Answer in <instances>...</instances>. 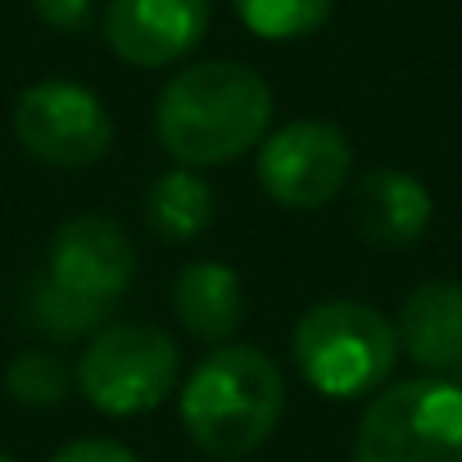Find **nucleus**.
<instances>
[{
  "instance_id": "obj_10",
  "label": "nucleus",
  "mask_w": 462,
  "mask_h": 462,
  "mask_svg": "<svg viewBox=\"0 0 462 462\" xmlns=\"http://www.w3.org/2000/svg\"><path fill=\"white\" fill-rule=\"evenodd\" d=\"M430 190L399 168H372L358 177L349 199V222L372 250H408L426 236L430 226Z\"/></svg>"
},
{
  "instance_id": "obj_4",
  "label": "nucleus",
  "mask_w": 462,
  "mask_h": 462,
  "mask_svg": "<svg viewBox=\"0 0 462 462\" xmlns=\"http://www.w3.org/2000/svg\"><path fill=\"white\" fill-rule=\"evenodd\" d=\"M354 462H462V385L417 376L381 390L354 430Z\"/></svg>"
},
{
  "instance_id": "obj_8",
  "label": "nucleus",
  "mask_w": 462,
  "mask_h": 462,
  "mask_svg": "<svg viewBox=\"0 0 462 462\" xmlns=\"http://www.w3.org/2000/svg\"><path fill=\"white\" fill-rule=\"evenodd\" d=\"M42 273L60 291H69L87 304L114 309V300H123L136 277V245L118 222H109L100 213H82V217H69L55 226Z\"/></svg>"
},
{
  "instance_id": "obj_19",
  "label": "nucleus",
  "mask_w": 462,
  "mask_h": 462,
  "mask_svg": "<svg viewBox=\"0 0 462 462\" xmlns=\"http://www.w3.org/2000/svg\"><path fill=\"white\" fill-rule=\"evenodd\" d=\"M0 462H14V457H10V453H0Z\"/></svg>"
},
{
  "instance_id": "obj_12",
  "label": "nucleus",
  "mask_w": 462,
  "mask_h": 462,
  "mask_svg": "<svg viewBox=\"0 0 462 462\" xmlns=\"http://www.w3.org/2000/svg\"><path fill=\"white\" fill-rule=\"evenodd\" d=\"M172 313L181 318V327L190 336L222 345L245 322V286L226 263L195 259L172 282Z\"/></svg>"
},
{
  "instance_id": "obj_11",
  "label": "nucleus",
  "mask_w": 462,
  "mask_h": 462,
  "mask_svg": "<svg viewBox=\"0 0 462 462\" xmlns=\"http://www.w3.org/2000/svg\"><path fill=\"white\" fill-rule=\"evenodd\" d=\"M399 345L426 372L462 367V286L457 282H421L399 309Z\"/></svg>"
},
{
  "instance_id": "obj_16",
  "label": "nucleus",
  "mask_w": 462,
  "mask_h": 462,
  "mask_svg": "<svg viewBox=\"0 0 462 462\" xmlns=\"http://www.w3.org/2000/svg\"><path fill=\"white\" fill-rule=\"evenodd\" d=\"M5 385H10V394H14L19 403H28V408H55V403L69 394L73 372H69V363H64L60 354L28 349V354H19V358L10 363Z\"/></svg>"
},
{
  "instance_id": "obj_18",
  "label": "nucleus",
  "mask_w": 462,
  "mask_h": 462,
  "mask_svg": "<svg viewBox=\"0 0 462 462\" xmlns=\"http://www.w3.org/2000/svg\"><path fill=\"white\" fill-rule=\"evenodd\" d=\"M91 5L96 0H32V10L42 14V23H51L60 32H82L91 23Z\"/></svg>"
},
{
  "instance_id": "obj_17",
  "label": "nucleus",
  "mask_w": 462,
  "mask_h": 462,
  "mask_svg": "<svg viewBox=\"0 0 462 462\" xmlns=\"http://www.w3.org/2000/svg\"><path fill=\"white\" fill-rule=\"evenodd\" d=\"M51 462H136V453H132L127 444H118V439H100V435H91V439H73V444H64Z\"/></svg>"
},
{
  "instance_id": "obj_15",
  "label": "nucleus",
  "mask_w": 462,
  "mask_h": 462,
  "mask_svg": "<svg viewBox=\"0 0 462 462\" xmlns=\"http://www.w3.org/2000/svg\"><path fill=\"white\" fill-rule=\"evenodd\" d=\"M236 14L250 32L268 42L309 37L331 19V0H236Z\"/></svg>"
},
{
  "instance_id": "obj_1",
  "label": "nucleus",
  "mask_w": 462,
  "mask_h": 462,
  "mask_svg": "<svg viewBox=\"0 0 462 462\" xmlns=\"http://www.w3.org/2000/svg\"><path fill=\"white\" fill-rule=\"evenodd\" d=\"M273 123L268 82L236 60H204L181 69L154 105V132L181 168L231 163L263 141Z\"/></svg>"
},
{
  "instance_id": "obj_14",
  "label": "nucleus",
  "mask_w": 462,
  "mask_h": 462,
  "mask_svg": "<svg viewBox=\"0 0 462 462\" xmlns=\"http://www.w3.org/2000/svg\"><path fill=\"white\" fill-rule=\"evenodd\" d=\"M109 309L100 304H87L69 291H60L46 273H37L23 291V322L51 340H82V336H96L100 322H105Z\"/></svg>"
},
{
  "instance_id": "obj_3",
  "label": "nucleus",
  "mask_w": 462,
  "mask_h": 462,
  "mask_svg": "<svg viewBox=\"0 0 462 462\" xmlns=\"http://www.w3.org/2000/svg\"><path fill=\"white\" fill-rule=\"evenodd\" d=\"M291 349H295V367L318 394L358 399L394 372L399 331L372 304L327 300L295 322Z\"/></svg>"
},
{
  "instance_id": "obj_13",
  "label": "nucleus",
  "mask_w": 462,
  "mask_h": 462,
  "mask_svg": "<svg viewBox=\"0 0 462 462\" xmlns=\"http://www.w3.org/2000/svg\"><path fill=\"white\" fill-rule=\"evenodd\" d=\"M145 217L163 241H199L213 226V190L190 168H172L150 181Z\"/></svg>"
},
{
  "instance_id": "obj_7",
  "label": "nucleus",
  "mask_w": 462,
  "mask_h": 462,
  "mask_svg": "<svg viewBox=\"0 0 462 462\" xmlns=\"http://www.w3.org/2000/svg\"><path fill=\"white\" fill-rule=\"evenodd\" d=\"M354 150L336 123L300 118L282 132H273L259 150V181L282 208L313 213L327 199H336L349 181Z\"/></svg>"
},
{
  "instance_id": "obj_9",
  "label": "nucleus",
  "mask_w": 462,
  "mask_h": 462,
  "mask_svg": "<svg viewBox=\"0 0 462 462\" xmlns=\"http://www.w3.org/2000/svg\"><path fill=\"white\" fill-rule=\"evenodd\" d=\"M208 32V0H109L105 42L136 69L177 64Z\"/></svg>"
},
{
  "instance_id": "obj_5",
  "label": "nucleus",
  "mask_w": 462,
  "mask_h": 462,
  "mask_svg": "<svg viewBox=\"0 0 462 462\" xmlns=\"http://www.w3.org/2000/svg\"><path fill=\"white\" fill-rule=\"evenodd\" d=\"M181 376V349L168 331L145 322H109L91 336L78 363V390L109 417L159 408Z\"/></svg>"
},
{
  "instance_id": "obj_6",
  "label": "nucleus",
  "mask_w": 462,
  "mask_h": 462,
  "mask_svg": "<svg viewBox=\"0 0 462 462\" xmlns=\"http://www.w3.org/2000/svg\"><path fill=\"white\" fill-rule=\"evenodd\" d=\"M14 136L19 145L51 168H87L109 154L114 123L96 91L51 78L19 96L14 105Z\"/></svg>"
},
{
  "instance_id": "obj_2",
  "label": "nucleus",
  "mask_w": 462,
  "mask_h": 462,
  "mask_svg": "<svg viewBox=\"0 0 462 462\" xmlns=\"http://www.w3.org/2000/svg\"><path fill=\"white\" fill-rule=\"evenodd\" d=\"M286 412V376L254 345H222L190 372L181 421L190 439L222 462L250 457L273 439Z\"/></svg>"
}]
</instances>
